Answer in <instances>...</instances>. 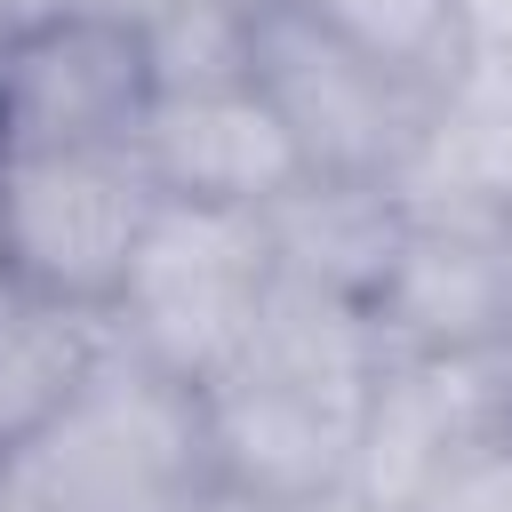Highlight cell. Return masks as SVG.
<instances>
[{
	"instance_id": "obj_1",
	"label": "cell",
	"mask_w": 512,
	"mask_h": 512,
	"mask_svg": "<svg viewBox=\"0 0 512 512\" xmlns=\"http://www.w3.org/2000/svg\"><path fill=\"white\" fill-rule=\"evenodd\" d=\"M208 488L200 392L168 384L112 336L96 384L0 472V512H184Z\"/></svg>"
},
{
	"instance_id": "obj_2",
	"label": "cell",
	"mask_w": 512,
	"mask_h": 512,
	"mask_svg": "<svg viewBox=\"0 0 512 512\" xmlns=\"http://www.w3.org/2000/svg\"><path fill=\"white\" fill-rule=\"evenodd\" d=\"M272 288H280V248L256 208H200L160 192L136 272L112 304V336L168 384L208 392L248 360Z\"/></svg>"
},
{
	"instance_id": "obj_3",
	"label": "cell",
	"mask_w": 512,
	"mask_h": 512,
	"mask_svg": "<svg viewBox=\"0 0 512 512\" xmlns=\"http://www.w3.org/2000/svg\"><path fill=\"white\" fill-rule=\"evenodd\" d=\"M152 216H160V184L136 144L0 152V280L48 304L112 320Z\"/></svg>"
},
{
	"instance_id": "obj_4",
	"label": "cell",
	"mask_w": 512,
	"mask_h": 512,
	"mask_svg": "<svg viewBox=\"0 0 512 512\" xmlns=\"http://www.w3.org/2000/svg\"><path fill=\"white\" fill-rule=\"evenodd\" d=\"M248 80L296 128L312 176H384L408 184L432 152L448 104L400 88L368 56H352L304 0H264L248 16Z\"/></svg>"
},
{
	"instance_id": "obj_5",
	"label": "cell",
	"mask_w": 512,
	"mask_h": 512,
	"mask_svg": "<svg viewBox=\"0 0 512 512\" xmlns=\"http://www.w3.org/2000/svg\"><path fill=\"white\" fill-rule=\"evenodd\" d=\"M160 104L152 32L112 8H48L0 32V152L136 144Z\"/></svg>"
},
{
	"instance_id": "obj_6",
	"label": "cell",
	"mask_w": 512,
	"mask_h": 512,
	"mask_svg": "<svg viewBox=\"0 0 512 512\" xmlns=\"http://www.w3.org/2000/svg\"><path fill=\"white\" fill-rule=\"evenodd\" d=\"M384 352H496L512 344V208L408 200V240L368 304Z\"/></svg>"
},
{
	"instance_id": "obj_7",
	"label": "cell",
	"mask_w": 512,
	"mask_h": 512,
	"mask_svg": "<svg viewBox=\"0 0 512 512\" xmlns=\"http://www.w3.org/2000/svg\"><path fill=\"white\" fill-rule=\"evenodd\" d=\"M152 184L168 200H200V208H272L288 200L312 160L296 144V128L280 120V104L256 80H216V88H160L144 136H136Z\"/></svg>"
},
{
	"instance_id": "obj_8",
	"label": "cell",
	"mask_w": 512,
	"mask_h": 512,
	"mask_svg": "<svg viewBox=\"0 0 512 512\" xmlns=\"http://www.w3.org/2000/svg\"><path fill=\"white\" fill-rule=\"evenodd\" d=\"M200 416H208L216 488H240L272 512L352 480V456H360V408L352 400L304 392L272 368H232L224 384L200 392Z\"/></svg>"
},
{
	"instance_id": "obj_9",
	"label": "cell",
	"mask_w": 512,
	"mask_h": 512,
	"mask_svg": "<svg viewBox=\"0 0 512 512\" xmlns=\"http://www.w3.org/2000/svg\"><path fill=\"white\" fill-rule=\"evenodd\" d=\"M272 224V248H280V272L288 280H312L328 296H352V304H376L400 240H408V184H384V176H304L288 200L264 208Z\"/></svg>"
},
{
	"instance_id": "obj_10",
	"label": "cell",
	"mask_w": 512,
	"mask_h": 512,
	"mask_svg": "<svg viewBox=\"0 0 512 512\" xmlns=\"http://www.w3.org/2000/svg\"><path fill=\"white\" fill-rule=\"evenodd\" d=\"M104 360H112L104 312H72L0 280V472L96 384Z\"/></svg>"
},
{
	"instance_id": "obj_11",
	"label": "cell",
	"mask_w": 512,
	"mask_h": 512,
	"mask_svg": "<svg viewBox=\"0 0 512 512\" xmlns=\"http://www.w3.org/2000/svg\"><path fill=\"white\" fill-rule=\"evenodd\" d=\"M352 56L448 104L480 72V0H304Z\"/></svg>"
},
{
	"instance_id": "obj_12",
	"label": "cell",
	"mask_w": 512,
	"mask_h": 512,
	"mask_svg": "<svg viewBox=\"0 0 512 512\" xmlns=\"http://www.w3.org/2000/svg\"><path fill=\"white\" fill-rule=\"evenodd\" d=\"M400 512H512V416L472 424L408 496Z\"/></svg>"
},
{
	"instance_id": "obj_13",
	"label": "cell",
	"mask_w": 512,
	"mask_h": 512,
	"mask_svg": "<svg viewBox=\"0 0 512 512\" xmlns=\"http://www.w3.org/2000/svg\"><path fill=\"white\" fill-rule=\"evenodd\" d=\"M288 512H400V504L376 496V488H360V480H336V488H320V496H304V504H288Z\"/></svg>"
},
{
	"instance_id": "obj_14",
	"label": "cell",
	"mask_w": 512,
	"mask_h": 512,
	"mask_svg": "<svg viewBox=\"0 0 512 512\" xmlns=\"http://www.w3.org/2000/svg\"><path fill=\"white\" fill-rule=\"evenodd\" d=\"M184 512H272V504H256V496H240V488H208V496H192Z\"/></svg>"
}]
</instances>
